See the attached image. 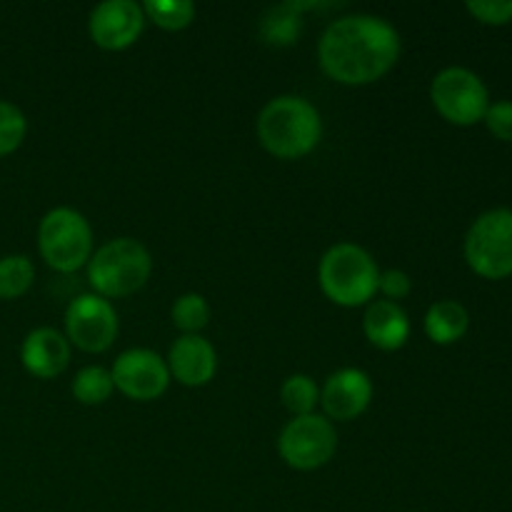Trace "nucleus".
Here are the masks:
<instances>
[{
	"mask_svg": "<svg viewBox=\"0 0 512 512\" xmlns=\"http://www.w3.org/2000/svg\"><path fill=\"white\" fill-rule=\"evenodd\" d=\"M470 315L458 300H438L425 313V335L435 345H453L468 333Z\"/></svg>",
	"mask_w": 512,
	"mask_h": 512,
	"instance_id": "obj_16",
	"label": "nucleus"
},
{
	"mask_svg": "<svg viewBox=\"0 0 512 512\" xmlns=\"http://www.w3.org/2000/svg\"><path fill=\"white\" fill-rule=\"evenodd\" d=\"M410 290H413V280H410V275L405 273V270L390 268L385 270V273H380L378 293L383 295L385 300H390V303H398V300L408 298Z\"/></svg>",
	"mask_w": 512,
	"mask_h": 512,
	"instance_id": "obj_25",
	"label": "nucleus"
},
{
	"mask_svg": "<svg viewBox=\"0 0 512 512\" xmlns=\"http://www.w3.org/2000/svg\"><path fill=\"white\" fill-rule=\"evenodd\" d=\"M373 400V380L360 368H340L325 380L320 390V405L328 420H348L360 418L368 410Z\"/></svg>",
	"mask_w": 512,
	"mask_h": 512,
	"instance_id": "obj_12",
	"label": "nucleus"
},
{
	"mask_svg": "<svg viewBox=\"0 0 512 512\" xmlns=\"http://www.w3.org/2000/svg\"><path fill=\"white\" fill-rule=\"evenodd\" d=\"M258 140L280 160L305 158L323 138L318 108L300 95H278L258 115Z\"/></svg>",
	"mask_w": 512,
	"mask_h": 512,
	"instance_id": "obj_2",
	"label": "nucleus"
},
{
	"mask_svg": "<svg viewBox=\"0 0 512 512\" xmlns=\"http://www.w3.org/2000/svg\"><path fill=\"white\" fill-rule=\"evenodd\" d=\"M150 273H153V258L148 248L133 238L108 240L88 260L90 288L105 300L138 293L148 283Z\"/></svg>",
	"mask_w": 512,
	"mask_h": 512,
	"instance_id": "obj_4",
	"label": "nucleus"
},
{
	"mask_svg": "<svg viewBox=\"0 0 512 512\" xmlns=\"http://www.w3.org/2000/svg\"><path fill=\"white\" fill-rule=\"evenodd\" d=\"M38 250L58 273H75L93 255V230L83 213L73 208H53L38 225Z\"/></svg>",
	"mask_w": 512,
	"mask_h": 512,
	"instance_id": "obj_5",
	"label": "nucleus"
},
{
	"mask_svg": "<svg viewBox=\"0 0 512 512\" xmlns=\"http://www.w3.org/2000/svg\"><path fill=\"white\" fill-rule=\"evenodd\" d=\"M145 20H153L158 28L185 30L195 20V3L190 0H145L143 3Z\"/></svg>",
	"mask_w": 512,
	"mask_h": 512,
	"instance_id": "obj_21",
	"label": "nucleus"
},
{
	"mask_svg": "<svg viewBox=\"0 0 512 512\" xmlns=\"http://www.w3.org/2000/svg\"><path fill=\"white\" fill-rule=\"evenodd\" d=\"M338 450V433L325 415H303L293 418L278 438V453L285 465L300 473H310L333 460Z\"/></svg>",
	"mask_w": 512,
	"mask_h": 512,
	"instance_id": "obj_8",
	"label": "nucleus"
},
{
	"mask_svg": "<svg viewBox=\"0 0 512 512\" xmlns=\"http://www.w3.org/2000/svg\"><path fill=\"white\" fill-rule=\"evenodd\" d=\"M170 318L183 335H200L210 323V305L200 293H185L173 303Z\"/></svg>",
	"mask_w": 512,
	"mask_h": 512,
	"instance_id": "obj_22",
	"label": "nucleus"
},
{
	"mask_svg": "<svg viewBox=\"0 0 512 512\" xmlns=\"http://www.w3.org/2000/svg\"><path fill=\"white\" fill-rule=\"evenodd\" d=\"M313 8L310 3H280L268 10L260 23V35L270 45H293L298 43L303 30V10Z\"/></svg>",
	"mask_w": 512,
	"mask_h": 512,
	"instance_id": "obj_17",
	"label": "nucleus"
},
{
	"mask_svg": "<svg viewBox=\"0 0 512 512\" xmlns=\"http://www.w3.org/2000/svg\"><path fill=\"white\" fill-rule=\"evenodd\" d=\"M110 375H113L115 390L138 403L158 400L170 385L168 363L148 348H133L120 353Z\"/></svg>",
	"mask_w": 512,
	"mask_h": 512,
	"instance_id": "obj_10",
	"label": "nucleus"
},
{
	"mask_svg": "<svg viewBox=\"0 0 512 512\" xmlns=\"http://www.w3.org/2000/svg\"><path fill=\"white\" fill-rule=\"evenodd\" d=\"M363 333L370 345L385 350V353H393V350H400L408 343L410 318L398 303L373 300V303H368V310H365Z\"/></svg>",
	"mask_w": 512,
	"mask_h": 512,
	"instance_id": "obj_15",
	"label": "nucleus"
},
{
	"mask_svg": "<svg viewBox=\"0 0 512 512\" xmlns=\"http://www.w3.org/2000/svg\"><path fill=\"white\" fill-rule=\"evenodd\" d=\"M70 390H73V395L78 403L103 405L115 390L113 375H110V370L100 368V365H88V368H83L75 373Z\"/></svg>",
	"mask_w": 512,
	"mask_h": 512,
	"instance_id": "obj_19",
	"label": "nucleus"
},
{
	"mask_svg": "<svg viewBox=\"0 0 512 512\" xmlns=\"http://www.w3.org/2000/svg\"><path fill=\"white\" fill-rule=\"evenodd\" d=\"M430 100L448 123L460 125V128L480 123L490 108L488 88L480 75L460 65L445 68L435 75L430 85Z\"/></svg>",
	"mask_w": 512,
	"mask_h": 512,
	"instance_id": "obj_7",
	"label": "nucleus"
},
{
	"mask_svg": "<svg viewBox=\"0 0 512 512\" xmlns=\"http://www.w3.org/2000/svg\"><path fill=\"white\" fill-rule=\"evenodd\" d=\"M280 400L293 418H303L315 413V405L320 403V388L310 375L295 373L280 385Z\"/></svg>",
	"mask_w": 512,
	"mask_h": 512,
	"instance_id": "obj_18",
	"label": "nucleus"
},
{
	"mask_svg": "<svg viewBox=\"0 0 512 512\" xmlns=\"http://www.w3.org/2000/svg\"><path fill=\"white\" fill-rule=\"evenodd\" d=\"M20 363L33 378L53 380L70 365V343L55 328H35L20 345Z\"/></svg>",
	"mask_w": 512,
	"mask_h": 512,
	"instance_id": "obj_14",
	"label": "nucleus"
},
{
	"mask_svg": "<svg viewBox=\"0 0 512 512\" xmlns=\"http://www.w3.org/2000/svg\"><path fill=\"white\" fill-rule=\"evenodd\" d=\"M465 260L485 280L512 275V210L495 208L480 215L465 235Z\"/></svg>",
	"mask_w": 512,
	"mask_h": 512,
	"instance_id": "obj_6",
	"label": "nucleus"
},
{
	"mask_svg": "<svg viewBox=\"0 0 512 512\" xmlns=\"http://www.w3.org/2000/svg\"><path fill=\"white\" fill-rule=\"evenodd\" d=\"M118 313L95 293L78 295L65 310V338L83 353H105L118 338Z\"/></svg>",
	"mask_w": 512,
	"mask_h": 512,
	"instance_id": "obj_9",
	"label": "nucleus"
},
{
	"mask_svg": "<svg viewBox=\"0 0 512 512\" xmlns=\"http://www.w3.org/2000/svg\"><path fill=\"white\" fill-rule=\"evenodd\" d=\"M483 120L495 138L505 140V143H512V103L510 100H500V103L490 105Z\"/></svg>",
	"mask_w": 512,
	"mask_h": 512,
	"instance_id": "obj_26",
	"label": "nucleus"
},
{
	"mask_svg": "<svg viewBox=\"0 0 512 512\" xmlns=\"http://www.w3.org/2000/svg\"><path fill=\"white\" fill-rule=\"evenodd\" d=\"M28 133V120L18 105L0 100V158L15 153Z\"/></svg>",
	"mask_w": 512,
	"mask_h": 512,
	"instance_id": "obj_23",
	"label": "nucleus"
},
{
	"mask_svg": "<svg viewBox=\"0 0 512 512\" xmlns=\"http://www.w3.org/2000/svg\"><path fill=\"white\" fill-rule=\"evenodd\" d=\"M380 270L373 255L355 243H338L323 255L318 268L320 288L330 303L340 308H360L373 303Z\"/></svg>",
	"mask_w": 512,
	"mask_h": 512,
	"instance_id": "obj_3",
	"label": "nucleus"
},
{
	"mask_svg": "<svg viewBox=\"0 0 512 512\" xmlns=\"http://www.w3.org/2000/svg\"><path fill=\"white\" fill-rule=\"evenodd\" d=\"M400 58V33L385 18L343 15L320 35L323 73L340 85H370L385 78Z\"/></svg>",
	"mask_w": 512,
	"mask_h": 512,
	"instance_id": "obj_1",
	"label": "nucleus"
},
{
	"mask_svg": "<svg viewBox=\"0 0 512 512\" xmlns=\"http://www.w3.org/2000/svg\"><path fill=\"white\" fill-rule=\"evenodd\" d=\"M35 280V268L28 255L0 258V300L23 298Z\"/></svg>",
	"mask_w": 512,
	"mask_h": 512,
	"instance_id": "obj_20",
	"label": "nucleus"
},
{
	"mask_svg": "<svg viewBox=\"0 0 512 512\" xmlns=\"http://www.w3.org/2000/svg\"><path fill=\"white\" fill-rule=\"evenodd\" d=\"M145 28L143 5L135 0H105L95 5L88 20L93 43L103 50H125L140 38Z\"/></svg>",
	"mask_w": 512,
	"mask_h": 512,
	"instance_id": "obj_11",
	"label": "nucleus"
},
{
	"mask_svg": "<svg viewBox=\"0 0 512 512\" xmlns=\"http://www.w3.org/2000/svg\"><path fill=\"white\" fill-rule=\"evenodd\" d=\"M465 8L485 25H508L512 20V0H468Z\"/></svg>",
	"mask_w": 512,
	"mask_h": 512,
	"instance_id": "obj_24",
	"label": "nucleus"
},
{
	"mask_svg": "<svg viewBox=\"0 0 512 512\" xmlns=\"http://www.w3.org/2000/svg\"><path fill=\"white\" fill-rule=\"evenodd\" d=\"M170 378L185 388H203L218 373V353L203 335H180L168 353Z\"/></svg>",
	"mask_w": 512,
	"mask_h": 512,
	"instance_id": "obj_13",
	"label": "nucleus"
}]
</instances>
